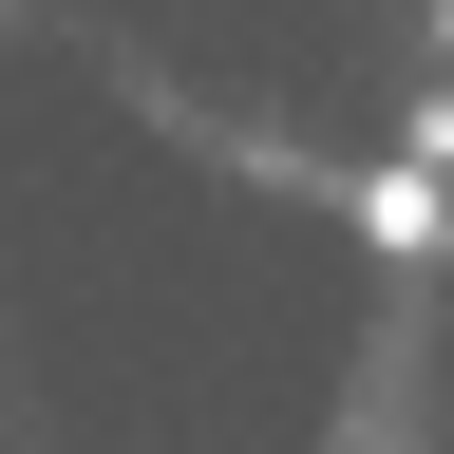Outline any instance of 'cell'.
I'll return each instance as SVG.
<instances>
[{
	"mask_svg": "<svg viewBox=\"0 0 454 454\" xmlns=\"http://www.w3.org/2000/svg\"><path fill=\"white\" fill-rule=\"evenodd\" d=\"M435 57H454V0H435Z\"/></svg>",
	"mask_w": 454,
	"mask_h": 454,
	"instance_id": "obj_1",
	"label": "cell"
}]
</instances>
